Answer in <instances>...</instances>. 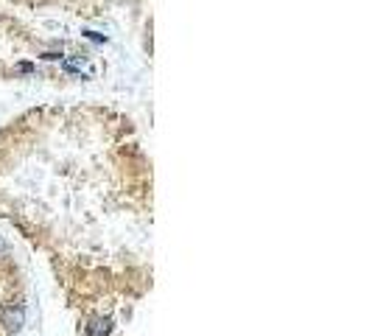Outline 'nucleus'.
<instances>
[{
  "mask_svg": "<svg viewBox=\"0 0 372 336\" xmlns=\"http://www.w3.org/2000/svg\"><path fill=\"white\" fill-rule=\"evenodd\" d=\"M23 317H26V314H23L20 305H17V308H9V311H6V317H3V325L9 328V331H20V328H23Z\"/></svg>",
  "mask_w": 372,
  "mask_h": 336,
  "instance_id": "f257e3e1",
  "label": "nucleus"
},
{
  "mask_svg": "<svg viewBox=\"0 0 372 336\" xmlns=\"http://www.w3.org/2000/svg\"><path fill=\"white\" fill-rule=\"evenodd\" d=\"M0 249H3V241H0Z\"/></svg>",
  "mask_w": 372,
  "mask_h": 336,
  "instance_id": "7ed1b4c3",
  "label": "nucleus"
},
{
  "mask_svg": "<svg viewBox=\"0 0 372 336\" xmlns=\"http://www.w3.org/2000/svg\"><path fill=\"white\" fill-rule=\"evenodd\" d=\"M110 331H112V322L106 320V317H98V320H93V322H90L87 336H106Z\"/></svg>",
  "mask_w": 372,
  "mask_h": 336,
  "instance_id": "f03ea898",
  "label": "nucleus"
}]
</instances>
